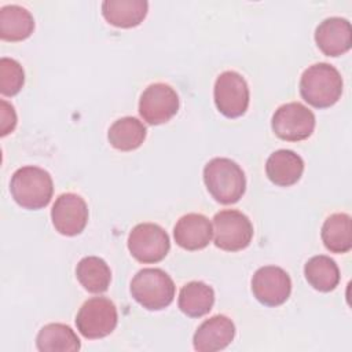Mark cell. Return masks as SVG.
I'll return each instance as SVG.
<instances>
[{"label": "cell", "instance_id": "1", "mask_svg": "<svg viewBox=\"0 0 352 352\" xmlns=\"http://www.w3.org/2000/svg\"><path fill=\"white\" fill-rule=\"evenodd\" d=\"M342 94L340 72L324 62L315 63L304 70L300 78V95L311 106L326 109L338 102Z\"/></svg>", "mask_w": 352, "mask_h": 352}, {"label": "cell", "instance_id": "2", "mask_svg": "<svg viewBox=\"0 0 352 352\" xmlns=\"http://www.w3.org/2000/svg\"><path fill=\"white\" fill-rule=\"evenodd\" d=\"M204 182L209 194L223 205L238 202L246 190L242 168L226 157L212 158L204 168Z\"/></svg>", "mask_w": 352, "mask_h": 352}, {"label": "cell", "instance_id": "3", "mask_svg": "<svg viewBox=\"0 0 352 352\" xmlns=\"http://www.w3.org/2000/svg\"><path fill=\"white\" fill-rule=\"evenodd\" d=\"M10 191L19 206L29 210H37L45 208L52 198V177L43 168L26 165L18 168L12 173Z\"/></svg>", "mask_w": 352, "mask_h": 352}, {"label": "cell", "instance_id": "4", "mask_svg": "<svg viewBox=\"0 0 352 352\" xmlns=\"http://www.w3.org/2000/svg\"><path fill=\"white\" fill-rule=\"evenodd\" d=\"M132 297L148 311H160L170 305L175 283L161 268H143L131 280Z\"/></svg>", "mask_w": 352, "mask_h": 352}, {"label": "cell", "instance_id": "5", "mask_svg": "<svg viewBox=\"0 0 352 352\" xmlns=\"http://www.w3.org/2000/svg\"><path fill=\"white\" fill-rule=\"evenodd\" d=\"M117 322V308L114 302L106 297H92L87 300L76 316L77 330L89 340L103 338L111 334Z\"/></svg>", "mask_w": 352, "mask_h": 352}, {"label": "cell", "instance_id": "6", "mask_svg": "<svg viewBox=\"0 0 352 352\" xmlns=\"http://www.w3.org/2000/svg\"><path fill=\"white\" fill-rule=\"evenodd\" d=\"M214 245L226 252H238L249 246L253 226L246 214L235 209H224L213 217Z\"/></svg>", "mask_w": 352, "mask_h": 352}, {"label": "cell", "instance_id": "7", "mask_svg": "<svg viewBox=\"0 0 352 352\" xmlns=\"http://www.w3.org/2000/svg\"><path fill=\"white\" fill-rule=\"evenodd\" d=\"M128 249L139 263L153 264L165 258L170 249V241L161 226L140 223L128 235Z\"/></svg>", "mask_w": 352, "mask_h": 352}, {"label": "cell", "instance_id": "8", "mask_svg": "<svg viewBox=\"0 0 352 352\" xmlns=\"http://www.w3.org/2000/svg\"><path fill=\"white\" fill-rule=\"evenodd\" d=\"M314 113L300 102H289L279 106L271 120L274 133L287 142H298L309 138L315 129Z\"/></svg>", "mask_w": 352, "mask_h": 352}, {"label": "cell", "instance_id": "9", "mask_svg": "<svg viewBox=\"0 0 352 352\" xmlns=\"http://www.w3.org/2000/svg\"><path fill=\"white\" fill-rule=\"evenodd\" d=\"M213 96L217 110L227 118L243 116L250 99L246 80L234 70L219 74L213 88Z\"/></svg>", "mask_w": 352, "mask_h": 352}, {"label": "cell", "instance_id": "10", "mask_svg": "<svg viewBox=\"0 0 352 352\" xmlns=\"http://www.w3.org/2000/svg\"><path fill=\"white\" fill-rule=\"evenodd\" d=\"M177 110L179 96L169 84H150L140 95L139 114L150 125L168 122Z\"/></svg>", "mask_w": 352, "mask_h": 352}, {"label": "cell", "instance_id": "11", "mask_svg": "<svg viewBox=\"0 0 352 352\" xmlns=\"http://www.w3.org/2000/svg\"><path fill=\"white\" fill-rule=\"evenodd\" d=\"M252 292L256 300L263 305L278 307L289 298L292 280L283 268L265 265L254 272L252 278Z\"/></svg>", "mask_w": 352, "mask_h": 352}, {"label": "cell", "instance_id": "12", "mask_svg": "<svg viewBox=\"0 0 352 352\" xmlns=\"http://www.w3.org/2000/svg\"><path fill=\"white\" fill-rule=\"evenodd\" d=\"M51 220L55 230L66 236L78 235L88 221V206L78 194H60L51 209Z\"/></svg>", "mask_w": 352, "mask_h": 352}, {"label": "cell", "instance_id": "13", "mask_svg": "<svg viewBox=\"0 0 352 352\" xmlns=\"http://www.w3.org/2000/svg\"><path fill=\"white\" fill-rule=\"evenodd\" d=\"M234 337V322L226 315H214L198 326L192 337V345L198 352H214L228 346Z\"/></svg>", "mask_w": 352, "mask_h": 352}, {"label": "cell", "instance_id": "14", "mask_svg": "<svg viewBox=\"0 0 352 352\" xmlns=\"http://www.w3.org/2000/svg\"><path fill=\"white\" fill-rule=\"evenodd\" d=\"M315 41L327 56H338L349 51L352 44V29L348 19L330 16L323 19L315 30Z\"/></svg>", "mask_w": 352, "mask_h": 352}, {"label": "cell", "instance_id": "15", "mask_svg": "<svg viewBox=\"0 0 352 352\" xmlns=\"http://www.w3.org/2000/svg\"><path fill=\"white\" fill-rule=\"evenodd\" d=\"M213 228L209 219L201 213L182 216L173 228L176 243L186 250H201L212 239Z\"/></svg>", "mask_w": 352, "mask_h": 352}, {"label": "cell", "instance_id": "16", "mask_svg": "<svg viewBox=\"0 0 352 352\" xmlns=\"http://www.w3.org/2000/svg\"><path fill=\"white\" fill-rule=\"evenodd\" d=\"M304 172L302 158L293 150L280 148L274 151L265 162L267 177L276 186L289 187L296 184Z\"/></svg>", "mask_w": 352, "mask_h": 352}, {"label": "cell", "instance_id": "17", "mask_svg": "<svg viewBox=\"0 0 352 352\" xmlns=\"http://www.w3.org/2000/svg\"><path fill=\"white\" fill-rule=\"evenodd\" d=\"M148 11L146 0H104L102 15L113 26L135 28L143 22Z\"/></svg>", "mask_w": 352, "mask_h": 352}, {"label": "cell", "instance_id": "18", "mask_svg": "<svg viewBox=\"0 0 352 352\" xmlns=\"http://www.w3.org/2000/svg\"><path fill=\"white\" fill-rule=\"evenodd\" d=\"M34 30L33 15L21 6L10 4L0 8V37L6 41H22Z\"/></svg>", "mask_w": 352, "mask_h": 352}, {"label": "cell", "instance_id": "19", "mask_svg": "<svg viewBox=\"0 0 352 352\" xmlns=\"http://www.w3.org/2000/svg\"><path fill=\"white\" fill-rule=\"evenodd\" d=\"M36 345L40 352H74L81 348L74 330L63 323L43 326L36 337Z\"/></svg>", "mask_w": 352, "mask_h": 352}, {"label": "cell", "instance_id": "20", "mask_svg": "<svg viewBox=\"0 0 352 352\" xmlns=\"http://www.w3.org/2000/svg\"><path fill=\"white\" fill-rule=\"evenodd\" d=\"M177 304L184 315L190 318H201L212 309L214 304V292L209 285L201 280H192L180 289Z\"/></svg>", "mask_w": 352, "mask_h": 352}, {"label": "cell", "instance_id": "21", "mask_svg": "<svg viewBox=\"0 0 352 352\" xmlns=\"http://www.w3.org/2000/svg\"><path fill=\"white\" fill-rule=\"evenodd\" d=\"M147 135V129L142 121L135 117H122L111 124L107 132L110 144L121 151H132L139 148Z\"/></svg>", "mask_w": 352, "mask_h": 352}, {"label": "cell", "instance_id": "22", "mask_svg": "<svg viewBox=\"0 0 352 352\" xmlns=\"http://www.w3.org/2000/svg\"><path fill=\"white\" fill-rule=\"evenodd\" d=\"M322 241L331 253H346L352 248L351 216L346 213L330 214L320 231Z\"/></svg>", "mask_w": 352, "mask_h": 352}, {"label": "cell", "instance_id": "23", "mask_svg": "<svg viewBox=\"0 0 352 352\" xmlns=\"http://www.w3.org/2000/svg\"><path fill=\"white\" fill-rule=\"evenodd\" d=\"M76 276L87 292L98 294L109 289L111 271L103 258L98 256H87L78 261Z\"/></svg>", "mask_w": 352, "mask_h": 352}, {"label": "cell", "instance_id": "24", "mask_svg": "<svg viewBox=\"0 0 352 352\" xmlns=\"http://www.w3.org/2000/svg\"><path fill=\"white\" fill-rule=\"evenodd\" d=\"M304 275L315 290L323 293L334 290L340 282L338 265L324 254L311 257L304 265Z\"/></svg>", "mask_w": 352, "mask_h": 352}, {"label": "cell", "instance_id": "25", "mask_svg": "<svg viewBox=\"0 0 352 352\" xmlns=\"http://www.w3.org/2000/svg\"><path fill=\"white\" fill-rule=\"evenodd\" d=\"M25 82V72L21 63L12 58L0 59V92L4 96L16 95Z\"/></svg>", "mask_w": 352, "mask_h": 352}, {"label": "cell", "instance_id": "26", "mask_svg": "<svg viewBox=\"0 0 352 352\" xmlns=\"http://www.w3.org/2000/svg\"><path fill=\"white\" fill-rule=\"evenodd\" d=\"M16 126V114L14 107L6 102L4 99L1 100V122H0V131H1V136L8 135L10 132H12Z\"/></svg>", "mask_w": 352, "mask_h": 352}]
</instances>
